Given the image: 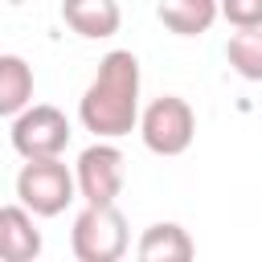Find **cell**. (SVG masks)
Wrapping results in <instances>:
<instances>
[{"label": "cell", "mask_w": 262, "mask_h": 262, "mask_svg": "<svg viewBox=\"0 0 262 262\" xmlns=\"http://www.w3.org/2000/svg\"><path fill=\"white\" fill-rule=\"evenodd\" d=\"M225 57L246 82H262V25L237 29L229 37V45H225Z\"/></svg>", "instance_id": "12"}, {"label": "cell", "mask_w": 262, "mask_h": 262, "mask_svg": "<svg viewBox=\"0 0 262 262\" xmlns=\"http://www.w3.org/2000/svg\"><path fill=\"white\" fill-rule=\"evenodd\" d=\"M74 196H78V176L61 164V156L25 160V168L16 172V201L25 209H33L37 217L66 213V205Z\"/></svg>", "instance_id": "2"}, {"label": "cell", "mask_w": 262, "mask_h": 262, "mask_svg": "<svg viewBox=\"0 0 262 262\" xmlns=\"http://www.w3.org/2000/svg\"><path fill=\"white\" fill-rule=\"evenodd\" d=\"M33 102V70L25 57L4 53L0 57V115H20Z\"/></svg>", "instance_id": "11"}, {"label": "cell", "mask_w": 262, "mask_h": 262, "mask_svg": "<svg viewBox=\"0 0 262 262\" xmlns=\"http://www.w3.org/2000/svg\"><path fill=\"white\" fill-rule=\"evenodd\" d=\"M156 16L176 37H201L221 16V0H160L156 4Z\"/></svg>", "instance_id": "9"}, {"label": "cell", "mask_w": 262, "mask_h": 262, "mask_svg": "<svg viewBox=\"0 0 262 262\" xmlns=\"http://www.w3.org/2000/svg\"><path fill=\"white\" fill-rule=\"evenodd\" d=\"M8 139L16 147V156L25 160H45V156H61L66 143H70V119L49 106V102H29L20 115H12V127H8Z\"/></svg>", "instance_id": "5"}, {"label": "cell", "mask_w": 262, "mask_h": 262, "mask_svg": "<svg viewBox=\"0 0 262 262\" xmlns=\"http://www.w3.org/2000/svg\"><path fill=\"white\" fill-rule=\"evenodd\" d=\"M135 254H139V262H188V258L196 254V246H192V237H188L184 225H176V221H156V225L143 229Z\"/></svg>", "instance_id": "10"}, {"label": "cell", "mask_w": 262, "mask_h": 262, "mask_svg": "<svg viewBox=\"0 0 262 262\" xmlns=\"http://www.w3.org/2000/svg\"><path fill=\"white\" fill-rule=\"evenodd\" d=\"M70 246L78 262H119L127 254V217L115 205H86L74 217Z\"/></svg>", "instance_id": "4"}, {"label": "cell", "mask_w": 262, "mask_h": 262, "mask_svg": "<svg viewBox=\"0 0 262 262\" xmlns=\"http://www.w3.org/2000/svg\"><path fill=\"white\" fill-rule=\"evenodd\" d=\"M74 176H78V196L86 205H115V196L123 192V176H127L123 151L111 139H98L78 156Z\"/></svg>", "instance_id": "6"}, {"label": "cell", "mask_w": 262, "mask_h": 262, "mask_svg": "<svg viewBox=\"0 0 262 262\" xmlns=\"http://www.w3.org/2000/svg\"><path fill=\"white\" fill-rule=\"evenodd\" d=\"M61 20L78 37L102 41V37H115L119 33L123 12H119V0H61Z\"/></svg>", "instance_id": "8"}, {"label": "cell", "mask_w": 262, "mask_h": 262, "mask_svg": "<svg viewBox=\"0 0 262 262\" xmlns=\"http://www.w3.org/2000/svg\"><path fill=\"white\" fill-rule=\"evenodd\" d=\"M33 217L37 213L25 209L20 201L0 209V258L4 262H33L41 254V233H37Z\"/></svg>", "instance_id": "7"}, {"label": "cell", "mask_w": 262, "mask_h": 262, "mask_svg": "<svg viewBox=\"0 0 262 262\" xmlns=\"http://www.w3.org/2000/svg\"><path fill=\"white\" fill-rule=\"evenodd\" d=\"M139 57L131 49H111L78 98V119L94 139H119L139 127Z\"/></svg>", "instance_id": "1"}, {"label": "cell", "mask_w": 262, "mask_h": 262, "mask_svg": "<svg viewBox=\"0 0 262 262\" xmlns=\"http://www.w3.org/2000/svg\"><path fill=\"white\" fill-rule=\"evenodd\" d=\"M139 135H143V147L156 156H184L196 135V115L180 94H160L143 106Z\"/></svg>", "instance_id": "3"}, {"label": "cell", "mask_w": 262, "mask_h": 262, "mask_svg": "<svg viewBox=\"0 0 262 262\" xmlns=\"http://www.w3.org/2000/svg\"><path fill=\"white\" fill-rule=\"evenodd\" d=\"M221 16L233 29H254L262 25V0H221Z\"/></svg>", "instance_id": "13"}]
</instances>
